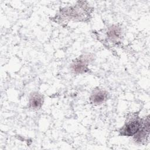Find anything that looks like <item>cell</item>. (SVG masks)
<instances>
[{
  "mask_svg": "<svg viewBox=\"0 0 150 150\" xmlns=\"http://www.w3.org/2000/svg\"><path fill=\"white\" fill-rule=\"evenodd\" d=\"M107 94L102 90H97L94 92L91 97V100L94 103H101L106 98Z\"/></svg>",
  "mask_w": 150,
  "mask_h": 150,
  "instance_id": "2",
  "label": "cell"
},
{
  "mask_svg": "<svg viewBox=\"0 0 150 150\" xmlns=\"http://www.w3.org/2000/svg\"><path fill=\"white\" fill-rule=\"evenodd\" d=\"M42 103V98L38 94H33L30 99L29 104L31 107L33 108H39Z\"/></svg>",
  "mask_w": 150,
  "mask_h": 150,
  "instance_id": "3",
  "label": "cell"
},
{
  "mask_svg": "<svg viewBox=\"0 0 150 150\" xmlns=\"http://www.w3.org/2000/svg\"><path fill=\"white\" fill-rule=\"evenodd\" d=\"M141 125V120L138 117L134 116L125 122L124 126L120 130V132L125 136H132L139 131Z\"/></svg>",
  "mask_w": 150,
  "mask_h": 150,
  "instance_id": "1",
  "label": "cell"
}]
</instances>
